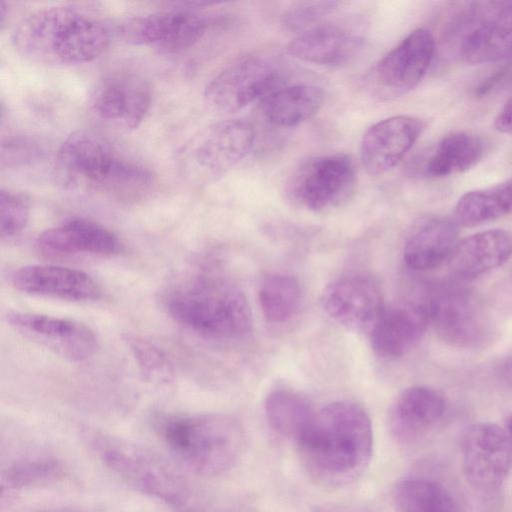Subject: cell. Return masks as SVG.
I'll return each instance as SVG.
<instances>
[{"mask_svg": "<svg viewBox=\"0 0 512 512\" xmlns=\"http://www.w3.org/2000/svg\"><path fill=\"white\" fill-rule=\"evenodd\" d=\"M151 99L150 85L142 76L120 71L96 83L90 93L89 108L97 119L128 131L143 122Z\"/></svg>", "mask_w": 512, "mask_h": 512, "instance_id": "cell-14", "label": "cell"}, {"mask_svg": "<svg viewBox=\"0 0 512 512\" xmlns=\"http://www.w3.org/2000/svg\"><path fill=\"white\" fill-rule=\"evenodd\" d=\"M164 305L177 323L205 338L233 340L251 330L245 294L221 279L201 275L183 279L168 290Z\"/></svg>", "mask_w": 512, "mask_h": 512, "instance_id": "cell-5", "label": "cell"}, {"mask_svg": "<svg viewBox=\"0 0 512 512\" xmlns=\"http://www.w3.org/2000/svg\"><path fill=\"white\" fill-rule=\"evenodd\" d=\"M156 430L178 466L201 476L232 469L245 448V432L226 414L167 415Z\"/></svg>", "mask_w": 512, "mask_h": 512, "instance_id": "cell-4", "label": "cell"}, {"mask_svg": "<svg viewBox=\"0 0 512 512\" xmlns=\"http://www.w3.org/2000/svg\"><path fill=\"white\" fill-rule=\"evenodd\" d=\"M430 324L446 344L463 349L479 348L493 337L494 323L485 304L460 287L441 288L425 302Z\"/></svg>", "mask_w": 512, "mask_h": 512, "instance_id": "cell-9", "label": "cell"}, {"mask_svg": "<svg viewBox=\"0 0 512 512\" xmlns=\"http://www.w3.org/2000/svg\"><path fill=\"white\" fill-rule=\"evenodd\" d=\"M449 41L456 55L470 64L512 57V0L469 3L452 22Z\"/></svg>", "mask_w": 512, "mask_h": 512, "instance_id": "cell-7", "label": "cell"}, {"mask_svg": "<svg viewBox=\"0 0 512 512\" xmlns=\"http://www.w3.org/2000/svg\"><path fill=\"white\" fill-rule=\"evenodd\" d=\"M280 86V72L271 59L261 55L238 58L220 71L205 87L204 100L212 110L237 112Z\"/></svg>", "mask_w": 512, "mask_h": 512, "instance_id": "cell-11", "label": "cell"}, {"mask_svg": "<svg viewBox=\"0 0 512 512\" xmlns=\"http://www.w3.org/2000/svg\"><path fill=\"white\" fill-rule=\"evenodd\" d=\"M507 431H508V433H509V435H510V437L512 439V417H511V419L509 421L508 430Z\"/></svg>", "mask_w": 512, "mask_h": 512, "instance_id": "cell-41", "label": "cell"}, {"mask_svg": "<svg viewBox=\"0 0 512 512\" xmlns=\"http://www.w3.org/2000/svg\"><path fill=\"white\" fill-rule=\"evenodd\" d=\"M459 228L455 221L442 216L418 220L411 228L403 250L406 265L426 271L449 260L458 243Z\"/></svg>", "mask_w": 512, "mask_h": 512, "instance_id": "cell-23", "label": "cell"}, {"mask_svg": "<svg viewBox=\"0 0 512 512\" xmlns=\"http://www.w3.org/2000/svg\"><path fill=\"white\" fill-rule=\"evenodd\" d=\"M301 300L298 281L289 275L268 276L259 290V304L267 321L283 323L297 311Z\"/></svg>", "mask_w": 512, "mask_h": 512, "instance_id": "cell-32", "label": "cell"}, {"mask_svg": "<svg viewBox=\"0 0 512 512\" xmlns=\"http://www.w3.org/2000/svg\"><path fill=\"white\" fill-rule=\"evenodd\" d=\"M296 444L312 479L332 487L350 484L363 475L372 458L370 417L354 402H332L316 412Z\"/></svg>", "mask_w": 512, "mask_h": 512, "instance_id": "cell-1", "label": "cell"}, {"mask_svg": "<svg viewBox=\"0 0 512 512\" xmlns=\"http://www.w3.org/2000/svg\"><path fill=\"white\" fill-rule=\"evenodd\" d=\"M126 340L144 379L155 384L172 380V365L159 347L137 335H129Z\"/></svg>", "mask_w": 512, "mask_h": 512, "instance_id": "cell-33", "label": "cell"}, {"mask_svg": "<svg viewBox=\"0 0 512 512\" xmlns=\"http://www.w3.org/2000/svg\"><path fill=\"white\" fill-rule=\"evenodd\" d=\"M485 154V143L468 132L446 135L429 157L425 171L431 177H446L476 166Z\"/></svg>", "mask_w": 512, "mask_h": 512, "instance_id": "cell-29", "label": "cell"}, {"mask_svg": "<svg viewBox=\"0 0 512 512\" xmlns=\"http://www.w3.org/2000/svg\"><path fill=\"white\" fill-rule=\"evenodd\" d=\"M253 126L241 119L214 123L192 136L178 153L182 174L194 182H202L227 172L253 147Z\"/></svg>", "mask_w": 512, "mask_h": 512, "instance_id": "cell-8", "label": "cell"}, {"mask_svg": "<svg viewBox=\"0 0 512 512\" xmlns=\"http://www.w3.org/2000/svg\"><path fill=\"white\" fill-rule=\"evenodd\" d=\"M512 257V234L489 229L459 240L449 258L452 273L470 280L505 264Z\"/></svg>", "mask_w": 512, "mask_h": 512, "instance_id": "cell-24", "label": "cell"}, {"mask_svg": "<svg viewBox=\"0 0 512 512\" xmlns=\"http://www.w3.org/2000/svg\"><path fill=\"white\" fill-rule=\"evenodd\" d=\"M11 282L21 292L62 300L90 301L101 295L89 274L53 264L23 266L13 273Z\"/></svg>", "mask_w": 512, "mask_h": 512, "instance_id": "cell-22", "label": "cell"}, {"mask_svg": "<svg viewBox=\"0 0 512 512\" xmlns=\"http://www.w3.org/2000/svg\"><path fill=\"white\" fill-rule=\"evenodd\" d=\"M16 51L35 63L71 66L91 62L111 40L100 20L70 6L38 9L23 18L12 32Z\"/></svg>", "mask_w": 512, "mask_h": 512, "instance_id": "cell-3", "label": "cell"}, {"mask_svg": "<svg viewBox=\"0 0 512 512\" xmlns=\"http://www.w3.org/2000/svg\"><path fill=\"white\" fill-rule=\"evenodd\" d=\"M434 53L431 33L423 28L412 31L373 68L369 78L372 92L385 99L408 93L427 73Z\"/></svg>", "mask_w": 512, "mask_h": 512, "instance_id": "cell-13", "label": "cell"}, {"mask_svg": "<svg viewBox=\"0 0 512 512\" xmlns=\"http://www.w3.org/2000/svg\"><path fill=\"white\" fill-rule=\"evenodd\" d=\"M356 184L352 159L345 154H330L303 162L288 188L294 201L309 210L322 211L345 203L353 195Z\"/></svg>", "mask_w": 512, "mask_h": 512, "instance_id": "cell-10", "label": "cell"}, {"mask_svg": "<svg viewBox=\"0 0 512 512\" xmlns=\"http://www.w3.org/2000/svg\"><path fill=\"white\" fill-rule=\"evenodd\" d=\"M207 26V18L198 12L170 10L131 18L121 25L119 33L130 44L178 53L197 43Z\"/></svg>", "mask_w": 512, "mask_h": 512, "instance_id": "cell-15", "label": "cell"}, {"mask_svg": "<svg viewBox=\"0 0 512 512\" xmlns=\"http://www.w3.org/2000/svg\"><path fill=\"white\" fill-rule=\"evenodd\" d=\"M317 512H347V511H341V510H335V509H321Z\"/></svg>", "mask_w": 512, "mask_h": 512, "instance_id": "cell-40", "label": "cell"}, {"mask_svg": "<svg viewBox=\"0 0 512 512\" xmlns=\"http://www.w3.org/2000/svg\"><path fill=\"white\" fill-rule=\"evenodd\" d=\"M457 221L466 227L490 223L512 214V178L463 194L455 208Z\"/></svg>", "mask_w": 512, "mask_h": 512, "instance_id": "cell-28", "label": "cell"}, {"mask_svg": "<svg viewBox=\"0 0 512 512\" xmlns=\"http://www.w3.org/2000/svg\"><path fill=\"white\" fill-rule=\"evenodd\" d=\"M65 466L49 456L24 457L12 461L2 472V490L13 491L48 485L64 479Z\"/></svg>", "mask_w": 512, "mask_h": 512, "instance_id": "cell-31", "label": "cell"}, {"mask_svg": "<svg viewBox=\"0 0 512 512\" xmlns=\"http://www.w3.org/2000/svg\"><path fill=\"white\" fill-rule=\"evenodd\" d=\"M512 66H505L484 79L475 90L477 97H484L509 78Z\"/></svg>", "mask_w": 512, "mask_h": 512, "instance_id": "cell-36", "label": "cell"}, {"mask_svg": "<svg viewBox=\"0 0 512 512\" xmlns=\"http://www.w3.org/2000/svg\"><path fill=\"white\" fill-rule=\"evenodd\" d=\"M429 324L425 303L385 305L369 332L371 346L380 357H401L417 345Z\"/></svg>", "mask_w": 512, "mask_h": 512, "instance_id": "cell-21", "label": "cell"}, {"mask_svg": "<svg viewBox=\"0 0 512 512\" xmlns=\"http://www.w3.org/2000/svg\"><path fill=\"white\" fill-rule=\"evenodd\" d=\"M54 177L67 191L103 194L119 201L145 197L155 184L146 167L119 158L99 134L86 129L72 132L54 160Z\"/></svg>", "mask_w": 512, "mask_h": 512, "instance_id": "cell-2", "label": "cell"}, {"mask_svg": "<svg viewBox=\"0 0 512 512\" xmlns=\"http://www.w3.org/2000/svg\"><path fill=\"white\" fill-rule=\"evenodd\" d=\"M40 512H81L73 509H47Z\"/></svg>", "mask_w": 512, "mask_h": 512, "instance_id": "cell-39", "label": "cell"}, {"mask_svg": "<svg viewBox=\"0 0 512 512\" xmlns=\"http://www.w3.org/2000/svg\"><path fill=\"white\" fill-rule=\"evenodd\" d=\"M29 203L20 194L1 189L0 191V235L11 238L18 235L27 225Z\"/></svg>", "mask_w": 512, "mask_h": 512, "instance_id": "cell-35", "label": "cell"}, {"mask_svg": "<svg viewBox=\"0 0 512 512\" xmlns=\"http://www.w3.org/2000/svg\"><path fill=\"white\" fill-rule=\"evenodd\" d=\"M7 321L25 337L38 341L73 361L90 358L98 348L95 332L87 325L75 320L12 311L7 314Z\"/></svg>", "mask_w": 512, "mask_h": 512, "instance_id": "cell-16", "label": "cell"}, {"mask_svg": "<svg viewBox=\"0 0 512 512\" xmlns=\"http://www.w3.org/2000/svg\"><path fill=\"white\" fill-rule=\"evenodd\" d=\"M323 101L324 94L318 86L306 83L278 86L261 99V110L269 123L291 127L316 114Z\"/></svg>", "mask_w": 512, "mask_h": 512, "instance_id": "cell-26", "label": "cell"}, {"mask_svg": "<svg viewBox=\"0 0 512 512\" xmlns=\"http://www.w3.org/2000/svg\"><path fill=\"white\" fill-rule=\"evenodd\" d=\"M336 1L299 2L287 8L282 16V25L291 31L303 32L316 25L338 6Z\"/></svg>", "mask_w": 512, "mask_h": 512, "instance_id": "cell-34", "label": "cell"}, {"mask_svg": "<svg viewBox=\"0 0 512 512\" xmlns=\"http://www.w3.org/2000/svg\"><path fill=\"white\" fill-rule=\"evenodd\" d=\"M445 411L446 401L437 390L427 386L406 388L389 408L388 431L400 445L417 444L436 428Z\"/></svg>", "mask_w": 512, "mask_h": 512, "instance_id": "cell-18", "label": "cell"}, {"mask_svg": "<svg viewBox=\"0 0 512 512\" xmlns=\"http://www.w3.org/2000/svg\"><path fill=\"white\" fill-rule=\"evenodd\" d=\"M321 301L332 319L358 332H370L385 306L378 285L362 275L344 276L329 283Z\"/></svg>", "mask_w": 512, "mask_h": 512, "instance_id": "cell-17", "label": "cell"}, {"mask_svg": "<svg viewBox=\"0 0 512 512\" xmlns=\"http://www.w3.org/2000/svg\"><path fill=\"white\" fill-rule=\"evenodd\" d=\"M499 375L505 384L512 387V356L508 357L499 367Z\"/></svg>", "mask_w": 512, "mask_h": 512, "instance_id": "cell-38", "label": "cell"}, {"mask_svg": "<svg viewBox=\"0 0 512 512\" xmlns=\"http://www.w3.org/2000/svg\"><path fill=\"white\" fill-rule=\"evenodd\" d=\"M397 512H462L455 495L442 483L425 476H408L393 491Z\"/></svg>", "mask_w": 512, "mask_h": 512, "instance_id": "cell-27", "label": "cell"}, {"mask_svg": "<svg viewBox=\"0 0 512 512\" xmlns=\"http://www.w3.org/2000/svg\"><path fill=\"white\" fill-rule=\"evenodd\" d=\"M423 122L412 116H393L372 125L360 143V158L370 175L384 174L403 159L421 135Z\"/></svg>", "mask_w": 512, "mask_h": 512, "instance_id": "cell-19", "label": "cell"}, {"mask_svg": "<svg viewBox=\"0 0 512 512\" xmlns=\"http://www.w3.org/2000/svg\"><path fill=\"white\" fill-rule=\"evenodd\" d=\"M362 48V38L329 24H318L305 30L287 45L288 53L295 58L325 66L347 64L357 57Z\"/></svg>", "mask_w": 512, "mask_h": 512, "instance_id": "cell-25", "label": "cell"}, {"mask_svg": "<svg viewBox=\"0 0 512 512\" xmlns=\"http://www.w3.org/2000/svg\"><path fill=\"white\" fill-rule=\"evenodd\" d=\"M85 441L101 463L137 491L182 512H192L194 492L180 466L142 445L89 431Z\"/></svg>", "mask_w": 512, "mask_h": 512, "instance_id": "cell-6", "label": "cell"}, {"mask_svg": "<svg viewBox=\"0 0 512 512\" xmlns=\"http://www.w3.org/2000/svg\"><path fill=\"white\" fill-rule=\"evenodd\" d=\"M462 469L466 481L481 492L500 488L512 469V439L491 422L470 425L461 439Z\"/></svg>", "mask_w": 512, "mask_h": 512, "instance_id": "cell-12", "label": "cell"}, {"mask_svg": "<svg viewBox=\"0 0 512 512\" xmlns=\"http://www.w3.org/2000/svg\"><path fill=\"white\" fill-rule=\"evenodd\" d=\"M264 410L269 426L295 442L316 415L313 406L305 397L287 389H277L269 393Z\"/></svg>", "mask_w": 512, "mask_h": 512, "instance_id": "cell-30", "label": "cell"}, {"mask_svg": "<svg viewBox=\"0 0 512 512\" xmlns=\"http://www.w3.org/2000/svg\"><path fill=\"white\" fill-rule=\"evenodd\" d=\"M35 248L44 258L61 260L82 253L113 255L119 252L120 242L101 224L76 217L40 233Z\"/></svg>", "mask_w": 512, "mask_h": 512, "instance_id": "cell-20", "label": "cell"}, {"mask_svg": "<svg viewBox=\"0 0 512 512\" xmlns=\"http://www.w3.org/2000/svg\"><path fill=\"white\" fill-rule=\"evenodd\" d=\"M494 126L499 132L512 135V97L495 117Z\"/></svg>", "mask_w": 512, "mask_h": 512, "instance_id": "cell-37", "label": "cell"}]
</instances>
